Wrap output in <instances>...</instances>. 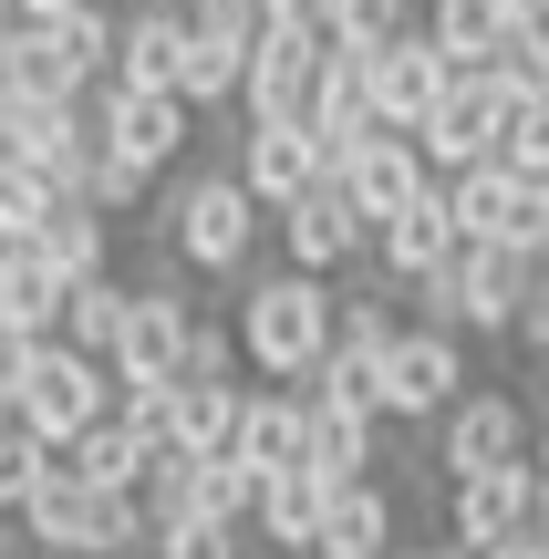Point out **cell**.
Segmentation results:
<instances>
[{"label": "cell", "instance_id": "1", "mask_svg": "<svg viewBox=\"0 0 549 559\" xmlns=\"http://www.w3.org/2000/svg\"><path fill=\"white\" fill-rule=\"evenodd\" d=\"M332 342H343V290H332V280L281 270V280H260V290L239 300V353L260 362L281 394H311V383H322Z\"/></svg>", "mask_w": 549, "mask_h": 559}, {"label": "cell", "instance_id": "2", "mask_svg": "<svg viewBox=\"0 0 549 559\" xmlns=\"http://www.w3.org/2000/svg\"><path fill=\"white\" fill-rule=\"evenodd\" d=\"M115 415V373H104L94 353H73V342H41V353L11 362V425L41 445H73L94 436V425Z\"/></svg>", "mask_w": 549, "mask_h": 559}, {"label": "cell", "instance_id": "3", "mask_svg": "<svg viewBox=\"0 0 549 559\" xmlns=\"http://www.w3.org/2000/svg\"><path fill=\"white\" fill-rule=\"evenodd\" d=\"M529 290H539V260H518V249H467L456 270H435L426 290V332H518V311H529Z\"/></svg>", "mask_w": 549, "mask_h": 559}, {"label": "cell", "instance_id": "4", "mask_svg": "<svg viewBox=\"0 0 549 559\" xmlns=\"http://www.w3.org/2000/svg\"><path fill=\"white\" fill-rule=\"evenodd\" d=\"M260 218L270 207L239 187V166H228V177H187L177 207H166V249H177L187 270H239L249 239H260Z\"/></svg>", "mask_w": 549, "mask_h": 559}, {"label": "cell", "instance_id": "5", "mask_svg": "<svg viewBox=\"0 0 549 559\" xmlns=\"http://www.w3.org/2000/svg\"><path fill=\"white\" fill-rule=\"evenodd\" d=\"M518 115H529V104H518L498 73L456 83V94L426 115V135H415V145H426V166H435V187L467 177V166H498V145H509V124H518Z\"/></svg>", "mask_w": 549, "mask_h": 559}, {"label": "cell", "instance_id": "6", "mask_svg": "<svg viewBox=\"0 0 549 559\" xmlns=\"http://www.w3.org/2000/svg\"><path fill=\"white\" fill-rule=\"evenodd\" d=\"M529 508H539V466H488V477H456L446 487V549H518L529 539Z\"/></svg>", "mask_w": 549, "mask_h": 559}, {"label": "cell", "instance_id": "7", "mask_svg": "<svg viewBox=\"0 0 549 559\" xmlns=\"http://www.w3.org/2000/svg\"><path fill=\"white\" fill-rule=\"evenodd\" d=\"M187 332H198V311H187L177 280H145L135 311H124V342H115V394H135V383H177L187 373Z\"/></svg>", "mask_w": 549, "mask_h": 559}, {"label": "cell", "instance_id": "8", "mask_svg": "<svg viewBox=\"0 0 549 559\" xmlns=\"http://www.w3.org/2000/svg\"><path fill=\"white\" fill-rule=\"evenodd\" d=\"M529 445H539V415L518 394H467L435 436V466L456 487V477H488V466H529Z\"/></svg>", "mask_w": 549, "mask_h": 559}, {"label": "cell", "instance_id": "9", "mask_svg": "<svg viewBox=\"0 0 549 559\" xmlns=\"http://www.w3.org/2000/svg\"><path fill=\"white\" fill-rule=\"evenodd\" d=\"M239 187L270 207V218H290L311 187H332V156H322L311 124H249L239 135Z\"/></svg>", "mask_w": 549, "mask_h": 559}, {"label": "cell", "instance_id": "10", "mask_svg": "<svg viewBox=\"0 0 549 559\" xmlns=\"http://www.w3.org/2000/svg\"><path fill=\"white\" fill-rule=\"evenodd\" d=\"M456 404H467V342L415 321V332L394 342V362H384V415H435L446 425Z\"/></svg>", "mask_w": 549, "mask_h": 559}, {"label": "cell", "instance_id": "11", "mask_svg": "<svg viewBox=\"0 0 549 559\" xmlns=\"http://www.w3.org/2000/svg\"><path fill=\"white\" fill-rule=\"evenodd\" d=\"M94 145L115 166H135V177H156V166L187 145V104L177 94H124V83H115V94L94 104Z\"/></svg>", "mask_w": 549, "mask_h": 559}, {"label": "cell", "instance_id": "12", "mask_svg": "<svg viewBox=\"0 0 549 559\" xmlns=\"http://www.w3.org/2000/svg\"><path fill=\"white\" fill-rule=\"evenodd\" d=\"M281 249H290V270H301V280H332V270H353L373 249V228H363V207H353L343 187H311V198L281 218Z\"/></svg>", "mask_w": 549, "mask_h": 559}, {"label": "cell", "instance_id": "13", "mask_svg": "<svg viewBox=\"0 0 549 559\" xmlns=\"http://www.w3.org/2000/svg\"><path fill=\"white\" fill-rule=\"evenodd\" d=\"M373 249H384V280H405V290H426L435 270H456V260H467V228H456L446 187H426V198H415L405 218H384V228H373Z\"/></svg>", "mask_w": 549, "mask_h": 559}, {"label": "cell", "instance_id": "14", "mask_svg": "<svg viewBox=\"0 0 549 559\" xmlns=\"http://www.w3.org/2000/svg\"><path fill=\"white\" fill-rule=\"evenodd\" d=\"M332 187L363 207V228H384V218H405V207L435 187V166H426V145H415V135H373V145H363V156H353Z\"/></svg>", "mask_w": 549, "mask_h": 559}, {"label": "cell", "instance_id": "15", "mask_svg": "<svg viewBox=\"0 0 549 559\" xmlns=\"http://www.w3.org/2000/svg\"><path fill=\"white\" fill-rule=\"evenodd\" d=\"M62 300H73V280L41 260L32 239H0V321H11V342H21V353L62 342Z\"/></svg>", "mask_w": 549, "mask_h": 559}, {"label": "cell", "instance_id": "16", "mask_svg": "<svg viewBox=\"0 0 549 559\" xmlns=\"http://www.w3.org/2000/svg\"><path fill=\"white\" fill-rule=\"evenodd\" d=\"M187 11H166V0H135L124 11V52H115V83L124 94H177V73H187ZM104 83V94H115Z\"/></svg>", "mask_w": 549, "mask_h": 559}, {"label": "cell", "instance_id": "17", "mask_svg": "<svg viewBox=\"0 0 549 559\" xmlns=\"http://www.w3.org/2000/svg\"><path fill=\"white\" fill-rule=\"evenodd\" d=\"M373 94H384V124H394V135H426V115L456 94V73L435 62L426 32H405L394 52H373Z\"/></svg>", "mask_w": 549, "mask_h": 559}, {"label": "cell", "instance_id": "18", "mask_svg": "<svg viewBox=\"0 0 549 559\" xmlns=\"http://www.w3.org/2000/svg\"><path fill=\"white\" fill-rule=\"evenodd\" d=\"M332 498L343 487L322 477V466H290V477H260V519H249V539H270L281 559H311V539H322Z\"/></svg>", "mask_w": 549, "mask_h": 559}, {"label": "cell", "instance_id": "19", "mask_svg": "<svg viewBox=\"0 0 549 559\" xmlns=\"http://www.w3.org/2000/svg\"><path fill=\"white\" fill-rule=\"evenodd\" d=\"M0 94H21V104H83V73H73V52H62V32L0 21Z\"/></svg>", "mask_w": 549, "mask_h": 559}, {"label": "cell", "instance_id": "20", "mask_svg": "<svg viewBox=\"0 0 549 559\" xmlns=\"http://www.w3.org/2000/svg\"><path fill=\"white\" fill-rule=\"evenodd\" d=\"M426 41H435V62H446L456 83H477V73H498L509 11H498V0H426Z\"/></svg>", "mask_w": 549, "mask_h": 559}, {"label": "cell", "instance_id": "21", "mask_svg": "<svg viewBox=\"0 0 549 559\" xmlns=\"http://www.w3.org/2000/svg\"><path fill=\"white\" fill-rule=\"evenodd\" d=\"M239 466H260V477L311 466V394H249V415H239Z\"/></svg>", "mask_w": 549, "mask_h": 559}, {"label": "cell", "instance_id": "22", "mask_svg": "<svg viewBox=\"0 0 549 559\" xmlns=\"http://www.w3.org/2000/svg\"><path fill=\"white\" fill-rule=\"evenodd\" d=\"M373 445H384V425H373V415L311 394V466H322L332 487H373Z\"/></svg>", "mask_w": 549, "mask_h": 559}, {"label": "cell", "instance_id": "23", "mask_svg": "<svg viewBox=\"0 0 549 559\" xmlns=\"http://www.w3.org/2000/svg\"><path fill=\"white\" fill-rule=\"evenodd\" d=\"M62 477H73V487H94V498H145V445L124 436L115 415H104L94 436H73V445H62Z\"/></svg>", "mask_w": 549, "mask_h": 559}, {"label": "cell", "instance_id": "24", "mask_svg": "<svg viewBox=\"0 0 549 559\" xmlns=\"http://www.w3.org/2000/svg\"><path fill=\"white\" fill-rule=\"evenodd\" d=\"M311 559H394V498L384 487H343L322 539H311Z\"/></svg>", "mask_w": 549, "mask_h": 559}, {"label": "cell", "instance_id": "25", "mask_svg": "<svg viewBox=\"0 0 549 559\" xmlns=\"http://www.w3.org/2000/svg\"><path fill=\"white\" fill-rule=\"evenodd\" d=\"M32 249L73 280V290H83V280H115V270H104V207H94V198H52V218H41Z\"/></svg>", "mask_w": 549, "mask_h": 559}, {"label": "cell", "instance_id": "26", "mask_svg": "<svg viewBox=\"0 0 549 559\" xmlns=\"http://www.w3.org/2000/svg\"><path fill=\"white\" fill-rule=\"evenodd\" d=\"M239 383H177V456H239Z\"/></svg>", "mask_w": 549, "mask_h": 559}, {"label": "cell", "instance_id": "27", "mask_svg": "<svg viewBox=\"0 0 549 559\" xmlns=\"http://www.w3.org/2000/svg\"><path fill=\"white\" fill-rule=\"evenodd\" d=\"M124 311H135V290H124V280H83V290L62 300V342H73V353H94V362H115Z\"/></svg>", "mask_w": 549, "mask_h": 559}, {"label": "cell", "instance_id": "28", "mask_svg": "<svg viewBox=\"0 0 549 559\" xmlns=\"http://www.w3.org/2000/svg\"><path fill=\"white\" fill-rule=\"evenodd\" d=\"M332 32H343V52H394V41L405 32H426V21H415V0H332Z\"/></svg>", "mask_w": 549, "mask_h": 559}, {"label": "cell", "instance_id": "29", "mask_svg": "<svg viewBox=\"0 0 549 559\" xmlns=\"http://www.w3.org/2000/svg\"><path fill=\"white\" fill-rule=\"evenodd\" d=\"M52 477H62V445H41V436H21V425H11V436H0V508L21 519Z\"/></svg>", "mask_w": 549, "mask_h": 559}, {"label": "cell", "instance_id": "30", "mask_svg": "<svg viewBox=\"0 0 549 559\" xmlns=\"http://www.w3.org/2000/svg\"><path fill=\"white\" fill-rule=\"evenodd\" d=\"M115 425L145 445V466L177 456V383H135V394H115Z\"/></svg>", "mask_w": 549, "mask_h": 559}, {"label": "cell", "instance_id": "31", "mask_svg": "<svg viewBox=\"0 0 549 559\" xmlns=\"http://www.w3.org/2000/svg\"><path fill=\"white\" fill-rule=\"evenodd\" d=\"M498 83H509L518 104H549V21H509V41H498Z\"/></svg>", "mask_w": 549, "mask_h": 559}, {"label": "cell", "instance_id": "32", "mask_svg": "<svg viewBox=\"0 0 549 559\" xmlns=\"http://www.w3.org/2000/svg\"><path fill=\"white\" fill-rule=\"evenodd\" d=\"M198 466L207 456H156V466H145V519H156V539L177 519H198Z\"/></svg>", "mask_w": 549, "mask_h": 559}, {"label": "cell", "instance_id": "33", "mask_svg": "<svg viewBox=\"0 0 549 559\" xmlns=\"http://www.w3.org/2000/svg\"><path fill=\"white\" fill-rule=\"evenodd\" d=\"M41 218H52V187L21 156H0V239H41Z\"/></svg>", "mask_w": 549, "mask_h": 559}, {"label": "cell", "instance_id": "34", "mask_svg": "<svg viewBox=\"0 0 549 559\" xmlns=\"http://www.w3.org/2000/svg\"><path fill=\"white\" fill-rule=\"evenodd\" d=\"M498 166H509L518 187H549V104H529V115L509 124V145H498Z\"/></svg>", "mask_w": 549, "mask_h": 559}, {"label": "cell", "instance_id": "35", "mask_svg": "<svg viewBox=\"0 0 549 559\" xmlns=\"http://www.w3.org/2000/svg\"><path fill=\"white\" fill-rule=\"evenodd\" d=\"M177 383H239V332H228V321H198V332H187V373Z\"/></svg>", "mask_w": 549, "mask_h": 559}, {"label": "cell", "instance_id": "36", "mask_svg": "<svg viewBox=\"0 0 549 559\" xmlns=\"http://www.w3.org/2000/svg\"><path fill=\"white\" fill-rule=\"evenodd\" d=\"M239 539H249V528H228V519H177V528H166V559H239Z\"/></svg>", "mask_w": 549, "mask_h": 559}, {"label": "cell", "instance_id": "37", "mask_svg": "<svg viewBox=\"0 0 549 559\" xmlns=\"http://www.w3.org/2000/svg\"><path fill=\"white\" fill-rule=\"evenodd\" d=\"M83 198H94L104 218H115V207H135V198H145V177H135V166H115V156L94 145V187H83Z\"/></svg>", "mask_w": 549, "mask_h": 559}, {"label": "cell", "instance_id": "38", "mask_svg": "<svg viewBox=\"0 0 549 559\" xmlns=\"http://www.w3.org/2000/svg\"><path fill=\"white\" fill-rule=\"evenodd\" d=\"M518 342H529V353H549V270H539V290H529V311H518Z\"/></svg>", "mask_w": 549, "mask_h": 559}, {"label": "cell", "instance_id": "39", "mask_svg": "<svg viewBox=\"0 0 549 559\" xmlns=\"http://www.w3.org/2000/svg\"><path fill=\"white\" fill-rule=\"evenodd\" d=\"M94 11V0H11V21H41V32H52V21H83Z\"/></svg>", "mask_w": 549, "mask_h": 559}, {"label": "cell", "instance_id": "40", "mask_svg": "<svg viewBox=\"0 0 549 559\" xmlns=\"http://www.w3.org/2000/svg\"><path fill=\"white\" fill-rule=\"evenodd\" d=\"M498 11H509V21H549V0H498Z\"/></svg>", "mask_w": 549, "mask_h": 559}, {"label": "cell", "instance_id": "41", "mask_svg": "<svg viewBox=\"0 0 549 559\" xmlns=\"http://www.w3.org/2000/svg\"><path fill=\"white\" fill-rule=\"evenodd\" d=\"M529 539H549V477H539V508H529Z\"/></svg>", "mask_w": 549, "mask_h": 559}, {"label": "cell", "instance_id": "42", "mask_svg": "<svg viewBox=\"0 0 549 559\" xmlns=\"http://www.w3.org/2000/svg\"><path fill=\"white\" fill-rule=\"evenodd\" d=\"M529 466H539V477H549V404H539V445H529Z\"/></svg>", "mask_w": 549, "mask_h": 559}, {"label": "cell", "instance_id": "43", "mask_svg": "<svg viewBox=\"0 0 549 559\" xmlns=\"http://www.w3.org/2000/svg\"><path fill=\"white\" fill-rule=\"evenodd\" d=\"M498 559H549V539H518V549H498Z\"/></svg>", "mask_w": 549, "mask_h": 559}, {"label": "cell", "instance_id": "44", "mask_svg": "<svg viewBox=\"0 0 549 559\" xmlns=\"http://www.w3.org/2000/svg\"><path fill=\"white\" fill-rule=\"evenodd\" d=\"M0 436H11V373H0Z\"/></svg>", "mask_w": 549, "mask_h": 559}, {"label": "cell", "instance_id": "45", "mask_svg": "<svg viewBox=\"0 0 549 559\" xmlns=\"http://www.w3.org/2000/svg\"><path fill=\"white\" fill-rule=\"evenodd\" d=\"M394 559H435V549H394Z\"/></svg>", "mask_w": 549, "mask_h": 559}, {"label": "cell", "instance_id": "46", "mask_svg": "<svg viewBox=\"0 0 549 559\" xmlns=\"http://www.w3.org/2000/svg\"><path fill=\"white\" fill-rule=\"evenodd\" d=\"M539 198H549V187H539Z\"/></svg>", "mask_w": 549, "mask_h": 559}]
</instances>
